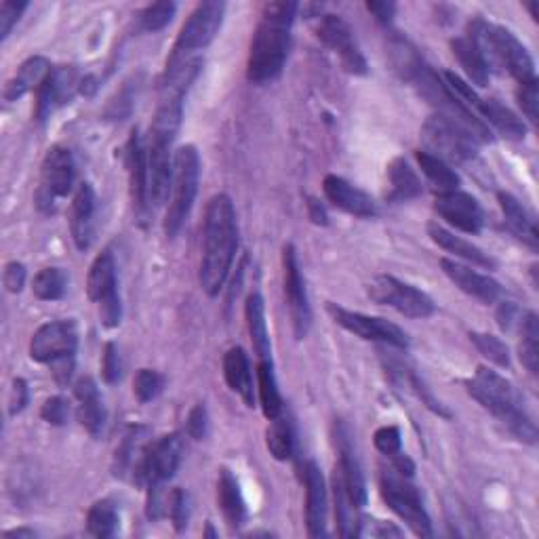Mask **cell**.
Listing matches in <instances>:
<instances>
[{
  "mask_svg": "<svg viewBox=\"0 0 539 539\" xmlns=\"http://www.w3.org/2000/svg\"><path fill=\"white\" fill-rule=\"evenodd\" d=\"M238 249L236 211L228 194H215L205 211L203 257H201V287L209 297L219 295L230 274Z\"/></svg>",
  "mask_w": 539,
  "mask_h": 539,
  "instance_id": "6da1fadb",
  "label": "cell"
},
{
  "mask_svg": "<svg viewBox=\"0 0 539 539\" xmlns=\"http://www.w3.org/2000/svg\"><path fill=\"white\" fill-rule=\"evenodd\" d=\"M297 9L299 5L289 0L264 5L247 59V78L251 83L266 85L281 76L291 47V28Z\"/></svg>",
  "mask_w": 539,
  "mask_h": 539,
  "instance_id": "7a4b0ae2",
  "label": "cell"
},
{
  "mask_svg": "<svg viewBox=\"0 0 539 539\" xmlns=\"http://www.w3.org/2000/svg\"><path fill=\"white\" fill-rule=\"evenodd\" d=\"M464 386L474 401L497 417L518 441L527 445L537 443V426L523 405V396L504 375L489 367H478Z\"/></svg>",
  "mask_w": 539,
  "mask_h": 539,
  "instance_id": "3957f363",
  "label": "cell"
},
{
  "mask_svg": "<svg viewBox=\"0 0 539 539\" xmlns=\"http://www.w3.org/2000/svg\"><path fill=\"white\" fill-rule=\"evenodd\" d=\"M468 36L481 49L485 64L491 70L512 76L516 85L535 81V64L527 47L504 26H495L485 19H474Z\"/></svg>",
  "mask_w": 539,
  "mask_h": 539,
  "instance_id": "277c9868",
  "label": "cell"
},
{
  "mask_svg": "<svg viewBox=\"0 0 539 539\" xmlns=\"http://www.w3.org/2000/svg\"><path fill=\"white\" fill-rule=\"evenodd\" d=\"M78 331L74 321H55L38 329L30 339V358L49 365L59 386L70 384L76 367Z\"/></svg>",
  "mask_w": 539,
  "mask_h": 539,
  "instance_id": "5b68a950",
  "label": "cell"
},
{
  "mask_svg": "<svg viewBox=\"0 0 539 539\" xmlns=\"http://www.w3.org/2000/svg\"><path fill=\"white\" fill-rule=\"evenodd\" d=\"M198 179H201V156H198V150L194 146H182L173 156L171 198L163 224L169 238H175L179 234L192 213L198 194Z\"/></svg>",
  "mask_w": 539,
  "mask_h": 539,
  "instance_id": "8992f818",
  "label": "cell"
},
{
  "mask_svg": "<svg viewBox=\"0 0 539 539\" xmlns=\"http://www.w3.org/2000/svg\"><path fill=\"white\" fill-rule=\"evenodd\" d=\"M422 142L426 152L449 163H468L478 154V142L474 135L449 116H430L422 127Z\"/></svg>",
  "mask_w": 539,
  "mask_h": 539,
  "instance_id": "52a82bcc",
  "label": "cell"
},
{
  "mask_svg": "<svg viewBox=\"0 0 539 539\" xmlns=\"http://www.w3.org/2000/svg\"><path fill=\"white\" fill-rule=\"evenodd\" d=\"M379 487H382V497L388 504V508L401 516L407 523V527L417 537H432V521L424 508L422 495H419L417 487L411 485V478L398 474L394 468L382 470V478H379Z\"/></svg>",
  "mask_w": 539,
  "mask_h": 539,
  "instance_id": "ba28073f",
  "label": "cell"
},
{
  "mask_svg": "<svg viewBox=\"0 0 539 539\" xmlns=\"http://www.w3.org/2000/svg\"><path fill=\"white\" fill-rule=\"evenodd\" d=\"M184 457V438L179 434H165L156 441L148 443L142 459L133 472V481L137 485L152 487V485H165L175 476L179 464Z\"/></svg>",
  "mask_w": 539,
  "mask_h": 539,
  "instance_id": "9c48e42d",
  "label": "cell"
},
{
  "mask_svg": "<svg viewBox=\"0 0 539 539\" xmlns=\"http://www.w3.org/2000/svg\"><path fill=\"white\" fill-rule=\"evenodd\" d=\"M87 295L93 304H97L99 318H102L104 327L114 329L121 325L123 304L121 295H118L116 262L112 251H102L91 264L87 276Z\"/></svg>",
  "mask_w": 539,
  "mask_h": 539,
  "instance_id": "30bf717a",
  "label": "cell"
},
{
  "mask_svg": "<svg viewBox=\"0 0 539 539\" xmlns=\"http://www.w3.org/2000/svg\"><path fill=\"white\" fill-rule=\"evenodd\" d=\"M367 293L375 304L394 308L398 314L407 318H430L436 310L428 293L388 274L375 276L367 287Z\"/></svg>",
  "mask_w": 539,
  "mask_h": 539,
  "instance_id": "8fae6325",
  "label": "cell"
},
{
  "mask_svg": "<svg viewBox=\"0 0 539 539\" xmlns=\"http://www.w3.org/2000/svg\"><path fill=\"white\" fill-rule=\"evenodd\" d=\"M224 13H226V5L217 3V0H209V3L198 5L186 19L182 30H179L177 41L173 45V51L167 62H173V59H179V57H188L196 51L209 47L213 43V38L217 36L219 28H222Z\"/></svg>",
  "mask_w": 539,
  "mask_h": 539,
  "instance_id": "7c38bea8",
  "label": "cell"
},
{
  "mask_svg": "<svg viewBox=\"0 0 539 539\" xmlns=\"http://www.w3.org/2000/svg\"><path fill=\"white\" fill-rule=\"evenodd\" d=\"M76 177L74 156L64 146H53L47 150L41 165V184L36 190V205L45 213L55 211L57 198H66L72 192Z\"/></svg>",
  "mask_w": 539,
  "mask_h": 539,
  "instance_id": "4fadbf2b",
  "label": "cell"
},
{
  "mask_svg": "<svg viewBox=\"0 0 539 539\" xmlns=\"http://www.w3.org/2000/svg\"><path fill=\"white\" fill-rule=\"evenodd\" d=\"M327 310L339 327H344L346 331L354 333L356 337L365 339V342H379V344H386V346H392L398 350L409 348L407 333L398 325L386 321V318L352 312L348 308H342V306L331 304V302L327 304Z\"/></svg>",
  "mask_w": 539,
  "mask_h": 539,
  "instance_id": "5bb4252c",
  "label": "cell"
},
{
  "mask_svg": "<svg viewBox=\"0 0 539 539\" xmlns=\"http://www.w3.org/2000/svg\"><path fill=\"white\" fill-rule=\"evenodd\" d=\"M173 135L150 129L146 139V163H148V201L154 207L169 203L173 182V158L171 144Z\"/></svg>",
  "mask_w": 539,
  "mask_h": 539,
  "instance_id": "9a60e30c",
  "label": "cell"
},
{
  "mask_svg": "<svg viewBox=\"0 0 539 539\" xmlns=\"http://www.w3.org/2000/svg\"><path fill=\"white\" fill-rule=\"evenodd\" d=\"M283 285L289 314L293 321V333L297 339H304L312 327V308L308 302L306 283L302 278V270H299L297 253L293 245L283 247Z\"/></svg>",
  "mask_w": 539,
  "mask_h": 539,
  "instance_id": "2e32d148",
  "label": "cell"
},
{
  "mask_svg": "<svg viewBox=\"0 0 539 539\" xmlns=\"http://www.w3.org/2000/svg\"><path fill=\"white\" fill-rule=\"evenodd\" d=\"M318 38L339 57V62L342 66L356 76H363L369 72L367 59L363 55V51L358 49L354 34L350 30V26L344 22L339 15H323L318 19Z\"/></svg>",
  "mask_w": 539,
  "mask_h": 539,
  "instance_id": "e0dca14e",
  "label": "cell"
},
{
  "mask_svg": "<svg viewBox=\"0 0 539 539\" xmlns=\"http://www.w3.org/2000/svg\"><path fill=\"white\" fill-rule=\"evenodd\" d=\"M83 87V76L78 74L74 66H62L53 68L43 87L36 91V108L34 116L38 123L47 121V118L68 102H72L74 95Z\"/></svg>",
  "mask_w": 539,
  "mask_h": 539,
  "instance_id": "ac0fdd59",
  "label": "cell"
},
{
  "mask_svg": "<svg viewBox=\"0 0 539 539\" xmlns=\"http://www.w3.org/2000/svg\"><path fill=\"white\" fill-rule=\"evenodd\" d=\"M434 211L441 215L449 226L466 234H481L485 226V213L483 207L478 205L474 196L451 190V192H438L434 201Z\"/></svg>",
  "mask_w": 539,
  "mask_h": 539,
  "instance_id": "d6986e66",
  "label": "cell"
},
{
  "mask_svg": "<svg viewBox=\"0 0 539 539\" xmlns=\"http://www.w3.org/2000/svg\"><path fill=\"white\" fill-rule=\"evenodd\" d=\"M125 167L129 175V194L135 213L142 217L148 207V163H146V144L137 129L131 131L125 148Z\"/></svg>",
  "mask_w": 539,
  "mask_h": 539,
  "instance_id": "ffe728a7",
  "label": "cell"
},
{
  "mask_svg": "<svg viewBox=\"0 0 539 539\" xmlns=\"http://www.w3.org/2000/svg\"><path fill=\"white\" fill-rule=\"evenodd\" d=\"M441 268H443L445 276L459 291H464L466 295L478 299V302H483V304H495L497 299L502 297V293H504L502 285H499L497 281H493L491 276L476 272L466 264H459L457 259L443 257L441 259Z\"/></svg>",
  "mask_w": 539,
  "mask_h": 539,
  "instance_id": "44dd1931",
  "label": "cell"
},
{
  "mask_svg": "<svg viewBox=\"0 0 539 539\" xmlns=\"http://www.w3.org/2000/svg\"><path fill=\"white\" fill-rule=\"evenodd\" d=\"M337 451H339V466H337L339 478H342L350 502L361 510L363 506H367V483H365L363 466L361 462H358L356 451L350 441V434L344 426H339L337 430Z\"/></svg>",
  "mask_w": 539,
  "mask_h": 539,
  "instance_id": "7402d4cb",
  "label": "cell"
},
{
  "mask_svg": "<svg viewBox=\"0 0 539 539\" xmlns=\"http://www.w3.org/2000/svg\"><path fill=\"white\" fill-rule=\"evenodd\" d=\"M323 190H325L327 201L348 215L369 219V217H375L379 213L377 203L373 201V198L367 192L358 190L356 186L346 182L344 177L327 175L325 182H323Z\"/></svg>",
  "mask_w": 539,
  "mask_h": 539,
  "instance_id": "603a6c76",
  "label": "cell"
},
{
  "mask_svg": "<svg viewBox=\"0 0 539 539\" xmlns=\"http://www.w3.org/2000/svg\"><path fill=\"white\" fill-rule=\"evenodd\" d=\"M306 485V529L310 537H323L327 527V487L325 476L314 462L304 466Z\"/></svg>",
  "mask_w": 539,
  "mask_h": 539,
  "instance_id": "cb8c5ba5",
  "label": "cell"
},
{
  "mask_svg": "<svg viewBox=\"0 0 539 539\" xmlns=\"http://www.w3.org/2000/svg\"><path fill=\"white\" fill-rule=\"evenodd\" d=\"M95 228V190L91 184H81L72 198L70 232L78 251H87L93 243Z\"/></svg>",
  "mask_w": 539,
  "mask_h": 539,
  "instance_id": "d4e9b609",
  "label": "cell"
},
{
  "mask_svg": "<svg viewBox=\"0 0 539 539\" xmlns=\"http://www.w3.org/2000/svg\"><path fill=\"white\" fill-rule=\"evenodd\" d=\"M76 396V419L91 436H99L106 426V407L97 384L91 377L78 379L74 386Z\"/></svg>",
  "mask_w": 539,
  "mask_h": 539,
  "instance_id": "484cf974",
  "label": "cell"
},
{
  "mask_svg": "<svg viewBox=\"0 0 539 539\" xmlns=\"http://www.w3.org/2000/svg\"><path fill=\"white\" fill-rule=\"evenodd\" d=\"M51 72H53V66L47 57H41V55L28 57L7 81L3 89V99L11 104V102H17V99H22L30 91H38L43 87V83L47 81Z\"/></svg>",
  "mask_w": 539,
  "mask_h": 539,
  "instance_id": "4316f807",
  "label": "cell"
},
{
  "mask_svg": "<svg viewBox=\"0 0 539 539\" xmlns=\"http://www.w3.org/2000/svg\"><path fill=\"white\" fill-rule=\"evenodd\" d=\"M428 234H430V238L438 247H441L447 253H451L453 257L464 259V262H468V264H472L476 268L495 270V266H497L495 259L489 253H485L481 247H476V245L464 241L462 236H457V234L449 232L447 228L438 226V224H428Z\"/></svg>",
  "mask_w": 539,
  "mask_h": 539,
  "instance_id": "83f0119b",
  "label": "cell"
},
{
  "mask_svg": "<svg viewBox=\"0 0 539 539\" xmlns=\"http://www.w3.org/2000/svg\"><path fill=\"white\" fill-rule=\"evenodd\" d=\"M224 379L228 388L243 398L247 407H255V388L249 356L243 348H230L224 356Z\"/></svg>",
  "mask_w": 539,
  "mask_h": 539,
  "instance_id": "f1b7e54d",
  "label": "cell"
},
{
  "mask_svg": "<svg viewBox=\"0 0 539 539\" xmlns=\"http://www.w3.org/2000/svg\"><path fill=\"white\" fill-rule=\"evenodd\" d=\"M497 201H499V207H502V213L506 217V224L508 228L521 238V241L525 245H529L533 251H537V245H539V232H537V222H535V215L518 201V198H514L512 194L508 192H499L497 194Z\"/></svg>",
  "mask_w": 539,
  "mask_h": 539,
  "instance_id": "f546056e",
  "label": "cell"
},
{
  "mask_svg": "<svg viewBox=\"0 0 539 539\" xmlns=\"http://www.w3.org/2000/svg\"><path fill=\"white\" fill-rule=\"evenodd\" d=\"M217 504L232 529H238L247 521V506L241 485H238L236 476L228 468L219 470L217 476Z\"/></svg>",
  "mask_w": 539,
  "mask_h": 539,
  "instance_id": "4dcf8cb0",
  "label": "cell"
},
{
  "mask_svg": "<svg viewBox=\"0 0 539 539\" xmlns=\"http://www.w3.org/2000/svg\"><path fill=\"white\" fill-rule=\"evenodd\" d=\"M476 116L491 129L495 127L499 133L510 137V139H525L527 127L508 106L499 104L497 99H483L478 102Z\"/></svg>",
  "mask_w": 539,
  "mask_h": 539,
  "instance_id": "1f68e13d",
  "label": "cell"
},
{
  "mask_svg": "<svg viewBox=\"0 0 539 539\" xmlns=\"http://www.w3.org/2000/svg\"><path fill=\"white\" fill-rule=\"evenodd\" d=\"M245 318L247 329L251 335V344L259 361H272V344H270V331L266 323V306L259 293H251L245 304Z\"/></svg>",
  "mask_w": 539,
  "mask_h": 539,
  "instance_id": "d6a6232c",
  "label": "cell"
},
{
  "mask_svg": "<svg viewBox=\"0 0 539 539\" xmlns=\"http://www.w3.org/2000/svg\"><path fill=\"white\" fill-rule=\"evenodd\" d=\"M451 51H453V57L459 62V66L464 68L466 76L470 78L474 85H478V87H487L489 85L491 72H489V68L485 64L481 49L476 47V43L472 41L468 34L453 38Z\"/></svg>",
  "mask_w": 539,
  "mask_h": 539,
  "instance_id": "836d02e7",
  "label": "cell"
},
{
  "mask_svg": "<svg viewBox=\"0 0 539 539\" xmlns=\"http://www.w3.org/2000/svg\"><path fill=\"white\" fill-rule=\"evenodd\" d=\"M388 182H390L388 198L394 203L413 201V198L422 196L424 192L417 173L409 167L405 158H394V161L388 165Z\"/></svg>",
  "mask_w": 539,
  "mask_h": 539,
  "instance_id": "e575fe53",
  "label": "cell"
},
{
  "mask_svg": "<svg viewBox=\"0 0 539 539\" xmlns=\"http://www.w3.org/2000/svg\"><path fill=\"white\" fill-rule=\"evenodd\" d=\"M388 371L398 379V382H401L415 398H417V401H422V405L428 409V411H432L434 415H438V417H445V419H451V411L441 403V401H438V398L430 392V388L422 382V379H419V375L413 371V369H409L407 365H403V363H390L388 365Z\"/></svg>",
  "mask_w": 539,
  "mask_h": 539,
  "instance_id": "d590c367",
  "label": "cell"
},
{
  "mask_svg": "<svg viewBox=\"0 0 539 539\" xmlns=\"http://www.w3.org/2000/svg\"><path fill=\"white\" fill-rule=\"evenodd\" d=\"M518 356H521V363L531 375H537L539 371V318L535 312H525L521 314V321H518Z\"/></svg>",
  "mask_w": 539,
  "mask_h": 539,
  "instance_id": "8d00e7d4",
  "label": "cell"
},
{
  "mask_svg": "<svg viewBox=\"0 0 539 539\" xmlns=\"http://www.w3.org/2000/svg\"><path fill=\"white\" fill-rule=\"evenodd\" d=\"M257 394H259V405H262V411L270 419V422L276 417H281V413H283V396H281V392H278L272 361H259V367H257Z\"/></svg>",
  "mask_w": 539,
  "mask_h": 539,
  "instance_id": "74e56055",
  "label": "cell"
},
{
  "mask_svg": "<svg viewBox=\"0 0 539 539\" xmlns=\"http://www.w3.org/2000/svg\"><path fill=\"white\" fill-rule=\"evenodd\" d=\"M333 497H335V521H337V531L342 537H358L361 531V516H356V506L350 502V497L344 489L342 478L335 470L333 476Z\"/></svg>",
  "mask_w": 539,
  "mask_h": 539,
  "instance_id": "f35d334b",
  "label": "cell"
},
{
  "mask_svg": "<svg viewBox=\"0 0 539 539\" xmlns=\"http://www.w3.org/2000/svg\"><path fill=\"white\" fill-rule=\"evenodd\" d=\"M417 165L422 169V173L430 179V182L436 186L438 192H451V190H459V184H462V179L453 171L451 165H447L441 158H436L432 154H428L426 150H417L415 152Z\"/></svg>",
  "mask_w": 539,
  "mask_h": 539,
  "instance_id": "ab89813d",
  "label": "cell"
},
{
  "mask_svg": "<svg viewBox=\"0 0 539 539\" xmlns=\"http://www.w3.org/2000/svg\"><path fill=\"white\" fill-rule=\"evenodd\" d=\"M144 432H146V428H131L127 432V436L123 438L121 447L116 449V455H114V474L116 476H125L129 472L133 476L139 459H142V453L146 449V445H142Z\"/></svg>",
  "mask_w": 539,
  "mask_h": 539,
  "instance_id": "60d3db41",
  "label": "cell"
},
{
  "mask_svg": "<svg viewBox=\"0 0 539 539\" xmlns=\"http://www.w3.org/2000/svg\"><path fill=\"white\" fill-rule=\"evenodd\" d=\"M118 523H121V516H118V510L108 499H102V502H95L91 510L87 512V531L93 537L99 539H108L118 531Z\"/></svg>",
  "mask_w": 539,
  "mask_h": 539,
  "instance_id": "b9f144b4",
  "label": "cell"
},
{
  "mask_svg": "<svg viewBox=\"0 0 539 539\" xmlns=\"http://www.w3.org/2000/svg\"><path fill=\"white\" fill-rule=\"evenodd\" d=\"M68 276L62 268H43L34 276L32 293L41 299V302H57L66 295Z\"/></svg>",
  "mask_w": 539,
  "mask_h": 539,
  "instance_id": "7bdbcfd3",
  "label": "cell"
},
{
  "mask_svg": "<svg viewBox=\"0 0 539 539\" xmlns=\"http://www.w3.org/2000/svg\"><path fill=\"white\" fill-rule=\"evenodd\" d=\"M266 445L268 451L278 462H287L293 455V430L285 417L272 419V424L266 430Z\"/></svg>",
  "mask_w": 539,
  "mask_h": 539,
  "instance_id": "ee69618b",
  "label": "cell"
},
{
  "mask_svg": "<svg viewBox=\"0 0 539 539\" xmlns=\"http://www.w3.org/2000/svg\"><path fill=\"white\" fill-rule=\"evenodd\" d=\"M470 342L476 346V350L481 352L489 363L497 365V367H510V350L506 346V342H502V339L491 335V333H478V331H472L470 333Z\"/></svg>",
  "mask_w": 539,
  "mask_h": 539,
  "instance_id": "f6af8a7d",
  "label": "cell"
},
{
  "mask_svg": "<svg viewBox=\"0 0 539 539\" xmlns=\"http://www.w3.org/2000/svg\"><path fill=\"white\" fill-rule=\"evenodd\" d=\"M177 11L175 3H154L148 5L142 13L137 15L139 30L142 32H161L171 24V19Z\"/></svg>",
  "mask_w": 539,
  "mask_h": 539,
  "instance_id": "bcb514c9",
  "label": "cell"
},
{
  "mask_svg": "<svg viewBox=\"0 0 539 539\" xmlns=\"http://www.w3.org/2000/svg\"><path fill=\"white\" fill-rule=\"evenodd\" d=\"M165 377L154 369H139L133 379V394L142 405L152 403L163 392Z\"/></svg>",
  "mask_w": 539,
  "mask_h": 539,
  "instance_id": "7dc6e473",
  "label": "cell"
},
{
  "mask_svg": "<svg viewBox=\"0 0 539 539\" xmlns=\"http://www.w3.org/2000/svg\"><path fill=\"white\" fill-rule=\"evenodd\" d=\"M167 516L171 518V523L175 531H184L190 521V502L188 493L182 489H173L169 493V504H167Z\"/></svg>",
  "mask_w": 539,
  "mask_h": 539,
  "instance_id": "c3c4849f",
  "label": "cell"
},
{
  "mask_svg": "<svg viewBox=\"0 0 539 539\" xmlns=\"http://www.w3.org/2000/svg\"><path fill=\"white\" fill-rule=\"evenodd\" d=\"M516 102H518V106H521L523 114L535 125L537 118H539V85H537V78H535V81L518 85Z\"/></svg>",
  "mask_w": 539,
  "mask_h": 539,
  "instance_id": "681fc988",
  "label": "cell"
},
{
  "mask_svg": "<svg viewBox=\"0 0 539 539\" xmlns=\"http://www.w3.org/2000/svg\"><path fill=\"white\" fill-rule=\"evenodd\" d=\"M373 443H375V449L386 457L401 453V449H403L401 430H398L396 426H382L379 430H375Z\"/></svg>",
  "mask_w": 539,
  "mask_h": 539,
  "instance_id": "f907efd6",
  "label": "cell"
},
{
  "mask_svg": "<svg viewBox=\"0 0 539 539\" xmlns=\"http://www.w3.org/2000/svg\"><path fill=\"white\" fill-rule=\"evenodd\" d=\"M41 417L49 426H64L70 417V403L64 396H51L41 407Z\"/></svg>",
  "mask_w": 539,
  "mask_h": 539,
  "instance_id": "816d5d0a",
  "label": "cell"
},
{
  "mask_svg": "<svg viewBox=\"0 0 539 539\" xmlns=\"http://www.w3.org/2000/svg\"><path fill=\"white\" fill-rule=\"evenodd\" d=\"M28 9V3H17V0H3L0 5V38H9L11 30L19 22V17Z\"/></svg>",
  "mask_w": 539,
  "mask_h": 539,
  "instance_id": "f5cc1de1",
  "label": "cell"
},
{
  "mask_svg": "<svg viewBox=\"0 0 539 539\" xmlns=\"http://www.w3.org/2000/svg\"><path fill=\"white\" fill-rule=\"evenodd\" d=\"M186 430H188V436L194 438V441H203V438H207V432H209V413H207L205 403H196L190 409L188 422H186Z\"/></svg>",
  "mask_w": 539,
  "mask_h": 539,
  "instance_id": "db71d44e",
  "label": "cell"
},
{
  "mask_svg": "<svg viewBox=\"0 0 539 539\" xmlns=\"http://www.w3.org/2000/svg\"><path fill=\"white\" fill-rule=\"evenodd\" d=\"M123 367H121V356H118V348L110 342L104 348V358H102V375L106 379V384H116L121 379Z\"/></svg>",
  "mask_w": 539,
  "mask_h": 539,
  "instance_id": "11a10c76",
  "label": "cell"
},
{
  "mask_svg": "<svg viewBox=\"0 0 539 539\" xmlns=\"http://www.w3.org/2000/svg\"><path fill=\"white\" fill-rule=\"evenodd\" d=\"M3 281H5V287L9 293H22V289L26 285V266L19 264V262H9L5 266Z\"/></svg>",
  "mask_w": 539,
  "mask_h": 539,
  "instance_id": "9f6ffc18",
  "label": "cell"
},
{
  "mask_svg": "<svg viewBox=\"0 0 539 539\" xmlns=\"http://www.w3.org/2000/svg\"><path fill=\"white\" fill-rule=\"evenodd\" d=\"M30 401V390H28V384H26V379L22 377H17L15 382H13V388H11V401H9V413L11 415H17V413H22L26 409Z\"/></svg>",
  "mask_w": 539,
  "mask_h": 539,
  "instance_id": "6f0895ef",
  "label": "cell"
},
{
  "mask_svg": "<svg viewBox=\"0 0 539 539\" xmlns=\"http://www.w3.org/2000/svg\"><path fill=\"white\" fill-rule=\"evenodd\" d=\"M367 11L382 26H390L392 24V17L396 13V5L390 3V0H371V3H367Z\"/></svg>",
  "mask_w": 539,
  "mask_h": 539,
  "instance_id": "680465c9",
  "label": "cell"
},
{
  "mask_svg": "<svg viewBox=\"0 0 539 539\" xmlns=\"http://www.w3.org/2000/svg\"><path fill=\"white\" fill-rule=\"evenodd\" d=\"M308 215L314 224L318 226H327L329 224V217H327V211L325 207L316 201V198H308Z\"/></svg>",
  "mask_w": 539,
  "mask_h": 539,
  "instance_id": "91938a15",
  "label": "cell"
},
{
  "mask_svg": "<svg viewBox=\"0 0 539 539\" xmlns=\"http://www.w3.org/2000/svg\"><path fill=\"white\" fill-rule=\"evenodd\" d=\"M5 537L7 539H11V537H17V539H34L36 537V531H32V529H13V531H7L5 533Z\"/></svg>",
  "mask_w": 539,
  "mask_h": 539,
  "instance_id": "94428289",
  "label": "cell"
},
{
  "mask_svg": "<svg viewBox=\"0 0 539 539\" xmlns=\"http://www.w3.org/2000/svg\"><path fill=\"white\" fill-rule=\"evenodd\" d=\"M527 9H529L531 17L535 19V22H537V3H529V5H527Z\"/></svg>",
  "mask_w": 539,
  "mask_h": 539,
  "instance_id": "6125c7cd",
  "label": "cell"
},
{
  "mask_svg": "<svg viewBox=\"0 0 539 539\" xmlns=\"http://www.w3.org/2000/svg\"><path fill=\"white\" fill-rule=\"evenodd\" d=\"M205 535H211V537H215V531H213V529H211V525H209V527H207V533H205Z\"/></svg>",
  "mask_w": 539,
  "mask_h": 539,
  "instance_id": "be15d7a7",
  "label": "cell"
}]
</instances>
